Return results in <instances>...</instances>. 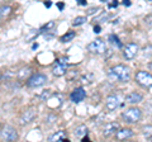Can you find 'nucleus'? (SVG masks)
<instances>
[{"instance_id":"obj_13","label":"nucleus","mask_w":152,"mask_h":142,"mask_svg":"<svg viewBox=\"0 0 152 142\" xmlns=\"http://www.w3.org/2000/svg\"><path fill=\"white\" fill-rule=\"evenodd\" d=\"M133 135L134 133H133L132 128H119L115 133V138L118 141H124V140H128V138H132Z\"/></svg>"},{"instance_id":"obj_2","label":"nucleus","mask_w":152,"mask_h":142,"mask_svg":"<svg viewBox=\"0 0 152 142\" xmlns=\"http://www.w3.org/2000/svg\"><path fill=\"white\" fill-rule=\"evenodd\" d=\"M121 117L126 123H137L142 118V111L137 107H131V108H127L121 114Z\"/></svg>"},{"instance_id":"obj_11","label":"nucleus","mask_w":152,"mask_h":142,"mask_svg":"<svg viewBox=\"0 0 152 142\" xmlns=\"http://www.w3.org/2000/svg\"><path fill=\"white\" fill-rule=\"evenodd\" d=\"M85 97H86V91L84 90V88H76L75 90L70 94V99H71V102H74V103L83 102Z\"/></svg>"},{"instance_id":"obj_9","label":"nucleus","mask_w":152,"mask_h":142,"mask_svg":"<svg viewBox=\"0 0 152 142\" xmlns=\"http://www.w3.org/2000/svg\"><path fill=\"white\" fill-rule=\"evenodd\" d=\"M121 105V98L118 97V95H109L107 98V100H105V108H107V111L108 112H113V111H115L118 107Z\"/></svg>"},{"instance_id":"obj_32","label":"nucleus","mask_w":152,"mask_h":142,"mask_svg":"<svg viewBox=\"0 0 152 142\" xmlns=\"http://www.w3.org/2000/svg\"><path fill=\"white\" fill-rule=\"evenodd\" d=\"M46 7L50 8V7H51V1H47V3H46Z\"/></svg>"},{"instance_id":"obj_21","label":"nucleus","mask_w":152,"mask_h":142,"mask_svg":"<svg viewBox=\"0 0 152 142\" xmlns=\"http://www.w3.org/2000/svg\"><path fill=\"white\" fill-rule=\"evenodd\" d=\"M75 38V32H67L66 34H64L62 37H61V41L62 42H70L71 40H74Z\"/></svg>"},{"instance_id":"obj_25","label":"nucleus","mask_w":152,"mask_h":142,"mask_svg":"<svg viewBox=\"0 0 152 142\" xmlns=\"http://www.w3.org/2000/svg\"><path fill=\"white\" fill-rule=\"evenodd\" d=\"M145 22H146V24L150 28H152V14H151V15H147V17H146Z\"/></svg>"},{"instance_id":"obj_6","label":"nucleus","mask_w":152,"mask_h":142,"mask_svg":"<svg viewBox=\"0 0 152 142\" xmlns=\"http://www.w3.org/2000/svg\"><path fill=\"white\" fill-rule=\"evenodd\" d=\"M47 80L48 79H47L45 74H36V75H32V76L27 80V85L29 88H39L47 83Z\"/></svg>"},{"instance_id":"obj_26","label":"nucleus","mask_w":152,"mask_h":142,"mask_svg":"<svg viewBox=\"0 0 152 142\" xmlns=\"http://www.w3.org/2000/svg\"><path fill=\"white\" fill-rule=\"evenodd\" d=\"M98 9H99V8H90V10H88L86 14H93V13H95V12H98Z\"/></svg>"},{"instance_id":"obj_23","label":"nucleus","mask_w":152,"mask_h":142,"mask_svg":"<svg viewBox=\"0 0 152 142\" xmlns=\"http://www.w3.org/2000/svg\"><path fill=\"white\" fill-rule=\"evenodd\" d=\"M109 38H110L109 41H110L113 45H115V46H118V47H122V43H121V41H119V38H118L117 36H113V34H112L110 37H109Z\"/></svg>"},{"instance_id":"obj_29","label":"nucleus","mask_w":152,"mask_h":142,"mask_svg":"<svg viewBox=\"0 0 152 142\" xmlns=\"http://www.w3.org/2000/svg\"><path fill=\"white\" fill-rule=\"evenodd\" d=\"M77 3L80 4V5H85V4H86V1H85V0H79Z\"/></svg>"},{"instance_id":"obj_22","label":"nucleus","mask_w":152,"mask_h":142,"mask_svg":"<svg viewBox=\"0 0 152 142\" xmlns=\"http://www.w3.org/2000/svg\"><path fill=\"white\" fill-rule=\"evenodd\" d=\"M86 20H88V18H86V17H77L76 19H74L72 26H75V27L81 26V24H84V23H86Z\"/></svg>"},{"instance_id":"obj_10","label":"nucleus","mask_w":152,"mask_h":142,"mask_svg":"<svg viewBox=\"0 0 152 142\" xmlns=\"http://www.w3.org/2000/svg\"><path fill=\"white\" fill-rule=\"evenodd\" d=\"M118 130H119V123H118V122H110V123H108V124L104 127V130H103V137L108 138V137L115 135Z\"/></svg>"},{"instance_id":"obj_8","label":"nucleus","mask_w":152,"mask_h":142,"mask_svg":"<svg viewBox=\"0 0 152 142\" xmlns=\"http://www.w3.org/2000/svg\"><path fill=\"white\" fill-rule=\"evenodd\" d=\"M67 71V64H66V59H60L57 64L52 69V74L55 76H64Z\"/></svg>"},{"instance_id":"obj_15","label":"nucleus","mask_w":152,"mask_h":142,"mask_svg":"<svg viewBox=\"0 0 152 142\" xmlns=\"http://www.w3.org/2000/svg\"><path fill=\"white\" fill-rule=\"evenodd\" d=\"M48 141H51V142H56V141H69L67 140V137H66V132L65 131H58V132H56L55 135H52L50 138H48Z\"/></svg>"},{"instance_id":"obj_14","label":"nucleus","mask_w":152,"mask_h":142,"mask_svg":"<svg viewBox=\"0 0 152 142\" xmlns=\"http://www.w3.org/2000/svg\"><path fill=\"white\" fill-rule=\"evenodd\" d=\"M142 100H143V95H142L141 93H137V91H132L126 97V102L129 103V104H138Z\"/></svg>"},{"instance_id":"obj_17","label":"nucleus","mask_w":152,"mask_h":142,"mask_svg":"<svg viewBox=\"0 0 152 142\" xmlns=\"http://www.w3.org/2000/svg\"><path fill=\"white\" fill-rule=\"evenodd\" d=\"M86 133H88V127L84 126V124L77 126V127L75 128V136H76V137H84Z\"/></svg>"},{"instance_id":"obj_5","label":"nucleus","mask_w":152,"mask_h":142,"mask_svg":"<svg viewBox=\"0 0 152 142\" xmlns=\"http://www.w3.org/2000/svg\"><path fill=\"white\" fill-rule=\"evenodd\" d=\"M0 138L3 141H17L19 138V135L17 130L12 126H5L0 131Z\"/></svg>"},{"instance_id":"obj_18","label":"nucleus","mask_w":152,"mask_h":142,"mask_svg":"<svg viewBox=\"0 0 152 142\" xmlns=\"http://www.w3.org/2000/svg\"><path fill=\"white\" fill-rule=\"evenodd\" d=\"M12 13L10 7H0V19H5V18Z\"/></svg>"},{"instance_id":"obj_12","label":"nucleus","mask_w":152,"mask_h":142,"mask_svg":"<svg viewBox=\"0 0 152 142\" xmlns=\"http://www.w3.org/2000/svg\"><path fill=\"white\" fill-rule=\"evenodd\" d=\"M36 116H37V112H36V109H27V111H24V113L22 114V117H20V124H28V123H31V122H33V119L36 118Z\"/></svg>"},{"instance_id":"obj_7","label":"nucleus","mask_w":152,"mask_h":142,"mask_svg":"<svg viewBox=\"0 0 152 142\" xmlns=\"http://www.w3.org/2000/svg\"><path fill=\"white\" fill-rule=\"evenodd\" d=\"M138 51H140L138 45L128 43L124 47V50H123V57H124L126 60H133L137 56V53H138Z\"/></svg>"},{"instance_id":"obj_20","label":"nucleus","mask_w":152,"mask_h":142,"mask_svg":"<svg viewBox=\"0 0 152 142\" xmlns=\"http://www.w3.org/2000/svg\"><path fill=\"white\" fill-rule=\"evenodd\" d=\"M142 53H143V57H147V59L152 57V45L145 46L143 50H142Z\"/></svg>"},{"instance_id":"obj_16","label":"nucleus","mask_w":152,"mask_h":142,"mask_svg":"<svg viewBox=\"0 0 152 142\" xmlns=\"http://www.w3.org/2000/svg\"><path fill=\"white\" fill-rule=\"evenodd\" d=\"M32 69L31 67H23L22 70H19V72H18V79L19 80H28L31 76H32Z\"/></svg>"},{"instance_id":"obj_28","label":"nucleus","mask_w":152,"mask_h":142,"mask_svg":"<svg viewBox=\"0 0 152 142\" xmlns=\"http://www.w3.org/2000/svg\"><path fill=\"white\" fill-rule=\"evenodd\" d=\"M94 32H95V33H99V32H100V27H99V26H95V27H94Z\"/></svg>"},{"instance_id":"obj_30","label":"nucleus","mask_w":152,"mask_h":142,"mask_svg":"<svg viewBox=\"0 0 152 142\" xmlns=\"http://www.w3.org/2000/svg\"><path fill=\"white\" fill-rule=\"evenodd\" d=\"M123 4H124V5H131V1H129V0H124Z\"/></svg>"},{"instance_id":"obj_4","label":"nucleus","mask_w":152,"mask_h":142,"mask_svg":"<svg viewBox=\"0 0 152 142\" xmlns=\"http://www.w3.org/2000/svg\"><path fill=\"white\" fill-rule=\"evenodd\" d=\"M86 48H88L89 52H91V53H94V55H103L104 52L107 51V45L103 40L99 38V40H95L93 42H90Z\"/></svg>"},{"instance_id":"obj_1","label":"nucleus","mask_w":152,"mask_h":142,"mask_svg":"<svg viewBox=\"0 0 152 142\" xmlns=\"http://www.w3.org/2000/svg\"><path fill=\"white\" fill-rule=\"evenodd\" d=\"M108 76L113 80H115V81L128 83L131 79V70H129V67H127L126 65H122V64L115 65L109 69Z\"/></svg>"},{"instance_id":"obj_31","label":"nucleus","mask_w":152,"mask_h":142,"mask_svg":"<svg viewBox=\"0 0 152 142\" xmlns=\"http://www.w3.org/2000/svg\"><path fill=\"white\" fill-rule=\"evenodd\" d=\"M57 5H58V8H60V9H62V8H64V4H62V3H58Z\"/></svg>"},{"instance_id":"obj_3","label":"nucleus","mask_w":152,"mask_h":142,"mask_svg":"<svg viewBox=\"0 0 152 142\" xmlns=\"http://www.w3.org/2000/svg\"><path fill=\"white\" fill-rule=\"evenodd\" d=\"M134 79H136V83L140 84L141 86L148 88V89L152 88V74H150L148 71H143V70L138 71L136 74Z\"/></svg>"},{"instance_id":"obj_24","label":"nucleus","mask_w":152,"mask_h":142,"mask_svg":"<svg viewBox=\"0 0 152 142\" xmlns=\"http://www.w3.org/2000/svg\"><path fill=\"white\" fill-rule=\"evenodd\" d=\"M53 26H55V22H50V23H47L46 26H43V27L41 28V32L43 33V32L50 31V28H53Z\"/></svg>"},{"instance_id":"obj_19","label":"nucleus","mask_w":152,"mask_h":142,"mask_svg":"<svg viewBox=\"0 0 152 142\" xmlns=\"http://www.w3.org/2000/svg\"><path fill=\"white\" fill-rule=\"evenodd\" d=\"M142 133L146 138H152V126L151 124H147L142 127Z\"/></svg>"},{"instance_id":"obj_27","label":"nucleus","mask_w":152,"mask_h":142,"mask_svg":"<svg viewBox=\"0 0 152 142\" xmlns=\"http://www.w3.org/2000/svg\"><path fill=\"white\" fill-rule=\"evenodd\" d=\"M114 7H118V1H117V0H113V3L109 4V8H114Z\"/></svg>"}]
</instances>
